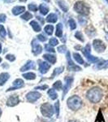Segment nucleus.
Segmentation results:
<instances>
[{"mask_svg": "<svg viewBox=\"0 0 108 122\" xmlns=\"http://www.w3.org/2000/svg\"><path fill=\"white\" fill-rule=\"evenodd\" d=\"M23 76L27 80H34L36 78V75L33 72H27V73L23 74Z\"/></svg>", "mask_w": 108, "mask_h": 122, "instance_id": "obj_26", "label": "nucleus"}, {"mask_svg": "<svg viewBox=\"0 0 108 122\" xmlns=\"http://www.w3.org/2000/svg\"><path fill=\"white\" fill-rule=\"evenodd\" d=\"M38 19L40 20L41 21H42V23H43V20L42 19V17H40V16H38Z\"/></svg>", "mask_w": 108, "mask_h": 122, "instance_id": "obj_45", "label": "nucleus"}, {"mask_svg": "<svg viewBox=\"0 0 108 122\" xmlns=\"http://www.w3.org/2000/svg\"><path fill=\"white\" fill-rule=\"evenodd\" d=\"M75 37L78 39V40H80V42H85V39L83 38V35H82L81 32H80V31H77V32L75 33Z\"/></svg>", "mask_w": 108, "mask_h": 122, "instance_id": "obj_31", "label": "nucleus"}, {"mask_svg": "<svg viewBox=\"0 0 108 122\" xmlns=\"http://www.w3.org/2000/svg\"><path fill=\"white\" fill-rule=\"evenodd\" d=\"M53 88L55 90H60L62 89V83L60 81H57L53 85Z\"/></svg>", "mask_w": 108, "mask_h": 122, "instance_id": "obj_32", "label": "nucleus"}, {"mask_svg": "<svg viewBox=\"0 0 108 122\" xmlns=\"http://www.w3.org/2000/svg\"><path fill=\"white\" fill-rule=\"evenodd\" d=\"M57 51H58L59 52H60V53H64L67 51V48H66V46H64V45H63V46H59L58 49H57Z\"/></svg>", "mask_w": 108, "mask_h": 122, "instance_id": "obj_38", "label": "nucleus"}, {"mask_svg": "<svg viewBox=\"0 0 108 122\" xmlns=\"http://www.w3.org/2000/svg\"><path fill=\"white\" fill-rule=\"evenodd\" d=\"M69 122H76V121H69Z\"/></svg>", "mask_w": 108, "mask_h": 122, "instance_id": "obj_52", "label": "nucleus"}, {"mask_svg": "<svg viewBox=\"0 0 108 122\" xmlns=\"http://www.w3.org/2000/svg\"><path fill=\"white\" fill-rule=\"evenodd\" d=\"M69 26H70V29H75L76 28V24L75 22V20H74L73 19H71L69 20Z\"/></svg>", "mask_w": 108, "mask_h": 122, "instance_id": "obj_34", "label": "nucleus"}, {"mask_svg": "<svg viewBox=\"0 0 108 122\" xmlns=\"http://www.w3.org/2000/svg\"><path fill=\"white\" fill-rule=\"evenodd\" d=\"M44 30L48 35H51L53 33V31H54V27H53V25H46V26L45 27Z\"/></svg>", "mask_w": 108, "mask_h": 122, "instance_id": "obj_27", "label": "nucleus"}, {"mask_svg": "<svg viewBox=\"0 0 108 122\" xmlns=\"http://www.w3.org/2000/svg\"><path fill=\"white\" fill-rule=\"evenodd\" d=\"M6 18H7L6 15H4V14H0V23L5 22Z\"/></svg>", "mask_w": 108, "mask_h": 122, "instance_id": "obj_43", "label": "nucleus"}, {"mask_svg": "<svg viewBox=\"0 0 108 122\" xmlns=\"http://www.w3.org/2000/svg\"><path fill=\"white\" fill-rule=\"evenodd\" d=\"M59 44V41L56 38H52L50 39V46H57Z\"/></svg>", "mask_w": 108, "mask_h": 122, "instance_id": "obj_35", "label": "nucleus"}, {"mask_svg": "<svg viewBox=\"0 0 108 122\" xmlns=\"http://www.w3.org/2000/svg\"><path fill=\"white\" fill-rule=\"evenodd\" d=\"M90 51H91V46H90L89 43H88V44L85 46V48L82 50V52H83L84 56L86 57V59H87L89 62H91V63L98 62V59L97 57L92 56V55L90 54Z\"/></svg>", "mask_w": 108, "mask_h": 122, "instance_id": "obj_5", "label": "nucleus"}, {"mask_svg": "<svg viewBox=\"0 0 108 122\" xmlns=\"http://www.w3.org/2000/svg\"><path fill=\"white\" fill-rule=\"evenodd\" d=\"M1 61H2V58L0 57V63H1Z\"/></svg>", "mask_w": 108, "mask_h": 122, "instance_id": "obj_49", "label": "nucleus"}, {"mask_svg": "<svg viewBox=\"0 0 108 122\" xmlns=\"http://www.w3.org/2000/svg\"><path fill=\"white\" fill-rule=\"evenodd\" d=\"M67 60H68V69L69 71H80L81 68L79 66L76 65L73 61L70 58V52L67 53Z\"/></svg>", "mask_w": 108, "mask_h": 122, "instance_id": "obj_8", "label": "nucleus"}, {"mask_svg": "<svg viewBox=\"0 0 108 122\" xmlns=\"http://www.w3.org/2000/svg\"><path fill=\"white\" fill-rule=\"evenodd\" d=\"M11 11H12L13 15H18L19 14H20V13L25 11V7H23V6H16V7H13Z\"/></svg>", "mask_w": 108, "mask_h": 122, "instance_id": "obj_15", "label": "nucleus"}, {"mask_svg": "<svg viewBox=\"0 0 108 122\" xmlns=\"http://www.w3.org/2000/svg\"><path fill=\"white\" fill-rule=\"evenodd\" d=\"M20 1H21V2H25L26 0H20Z\"/></svg>", "mask_w": 108, "mask_h": 122, "instance_id": "obj_47", "label": "nucleus"}, {"mask_svg": "<svg viewBox=\"0 0 108 122\" xmlns=\"http://www.w3.org/2000/svg\"><path fill=\"white\" fill-rule=\"evenodd\" d=\"M22 86H24V81L21 79H16L14 82H13V86L11 88H9V89L7 90V91L17 90V89H19V88H21Z\"/></svg>", "mask_w": 108, "mask_h": 122, "instance_id": "obj_13", "label": "nucleus"}, {"mask_svg": "<svg viewBox=\"0 0 108 122\" xmlns=\"http://www.w3.org/2000/svg\"><path fill=\"white\" fill-rule=\"evenodd\" d=\"M1 113H2V111H1V109H0V116H1Z\"/></svg>", "mask_w": 108, "mask_h": 122, "instance_id": "obj_48", "label": "nucleus"}, {"mask_svg": "<svg viewBox=\"0 0 108 122\" xmlns=\"http://www.w3.org/2000/svg\"><path fill=\"white\" fill-rule=\"evenodd\" d=\"M48 88V86H38V87H36L35 89H39V90H45V89H47Z\"/></svg>", "mask_w": 108, "mask_h": 122, "instance_id": "obj_44", "label": "nucleus"}, {"mask_svg": "<svg viewBox=\"0 0 108 122\" xmlns=\"http://www.w3.org/2000/svg\"><path fill=\"white\" fill-rule=\"evenodd\" d=\"M85 33H86V34H87L88 36L93 37V36H94V35H95L96 30H95V29H94L93 26H92L91 30H90V25H89V26H88L87 28L85 29Z\"/></svg>", "mask_w": 108, "mask_h": 122, "instance_id": "obj_23", "label": "nucleus"}, {"mask_svg": "<svg viewBox=\"0 0 108 122\" xmlns=\"http://www.w3.org/2000/svg\"><path fill=\"white\" fill-rule=\"evenodd\" d=\"M72 81H73V78L72 76H66L64 78V81H65V84H64V93H63V99H64V96L66 95L67 93L68 92V90H70L71 86H72Z\"/></svg>", "mask_w": 108, "mask_h": 122, "instance_id": "obj_7", "label": "nucleus"}, {"mask_svg": "<svg viewBox=\"0 0 108 122\" xmlns=\"http://www.w3.org/2000/svg\"><path fill=\"white\" fill-rule=\"evenodd\" d=\"M73 58L75 59V60L77 62V64H85V61H84L82 57L80 56V54H78V53H73Z\"/></svg>", "mask_w": 108, "mask_h": 122, "instance_id": "obj_21", "label": "nucleus"}, {"mask_svg": "<svg viewBox=\"0 0 108 122\" xmlns=\"http://www.w3.org/2000/svg\"><path fill=\"white\" fill-rule=\"evenodd\" d=\"M41 112H42V115L44 116V117H51L54 112V110L51 104L49 103H46L42 104V107H41Z\"/></svg>", "mask_w": 108, "mask_h": 122, "instance_id": "obj_4", "label": "nucleus"}, {"mask_svg": "<svg viewBox=\"0 0 108 122\" xmlns=\"http://www.w3.org/2000/svg\"><path fill=\"white\" fill-rule=\"evenodd\" d=\"M55 110H56V114H57V117H59V101L58 102H56L55 103Z\"/></svg>", "mask_w": 108, "mask_h": 122, "instance_id": "obj_41", "label": "nucleus"}, {"mask_svg": "<svg viewBox=\"0 0 108 122\" xmlns=\"http://www.w3.org/2000/svg\"><path fill=\"white\" fill-rule=\"evenodd\" d=\"M93 46L94 50L98 53L103 52L106 50V48H107L106 44L102 40H100V39H94L93 42Z\"/></svg>", "mask_w": 108, "mask_h": 122, "instance_id": "obj_6", "label": "nucleus"}, {"mask_svg": "<svg viewBox=\"0 0 108 122\" xmlns=\"http://www.w3.org/2000/svg\"><path fill=\"white\" fill-rule=\"evenodd\" d=\"M55 35L57 37H59V38H61L62 37V35H63V25L61 23H59L58 25H57Z\"/></svg>", "mask_w": 108, "mask_h": 122, "instance_id": "obj_20", "label": "nucleus"}, {"mask_svg": "<svg viewBox=\"0 0 108 122\" xmlns=\"http://www.w3.org/2000/svg\"><path fill=\"white\" fill-rule=\"evenodd\" d=\"M29 9L32 11H38V7H37V5L33 4V3H30L29 5Z\"/></svg>", "mask_w": 108, "mask_h": 122, "instance_id": "obj_37", "label": "nucleus"}, {"mask_svg": "<svg viewBox=\"0 0 108 122\" xmlns=\"http://www.w3.org/2000/svg\"><path fill=\"white\" fill-rule=\"evenodd\" d=\"M38 38L39 41H41V42H45V41H46V38L45 36H43L42 34H40L38 36Z\"/></svg>", "mask_w": 108, "mask_h": 122, "instance_id": "obj_42", "label": "nucleus"}, {"mask_svg": "<svg viewBox=\"0 0 108 122\" xmlns=\"http://www.w3.org/2000/svg\"><path fill=\"white\" fill-rule=\"evenodd\" d=\"M6 34H7V32H6V29L3 27V25H0V35H1L2 38H5Z\"/></svg>", "mask_w": 108, "mask_h": 122, "instance_id": "obj_33", "label": "nucleus"}, {"mask_svg": "<svg viewBox=\"0 0 108 122\" xmlns=\"http://www.w3.org/2000/svg\"><path fill=\"white\" fill-rule=\"evenodd\" d=\"M74 10L77 13L83 15H88L89 14V7L84 3L83 1H78L76 2L74 5Z\"/></svg>", "mask_w": 108, "mask_h": 122, "instance_id": "obj_3", "label": "nucleus"}, {"mask_svg": "<svg viewBox=\"0 0 108 122\" xmlns=\"http://www.w3.org/2000/svg\"><path fill=\"white\" fill-rule=\"evenodd\" d=\"M6 59L10 60L11 62H12V61H14L15 60V57L13 56V55H7V56H6Z\"/></svg>", "mask_w": 108, "mask_h": 122, "instance_id": "obj_39", "label": "nucleus"}, {"mask_svg": "<svg viewBox=\"0 0 108 122\" xmlns=\"http://www.w3.org/2000/svg\"><path fill=\"white\" fill-rule=\"evenodd\" d=\"M68 106L72 111H76L82 106V100L77 95L72 96L68 99Z\"/></svg>", "mask_w": 108, "mask_h": 122, "instance_id": "obj_2", "label": "nucleus"}, {"mask_svg": "<svg viewBox=\"0 0 108 122\" xmlns=\"http://www.w3.org/2000/svg\"><path fill=\"white\" fill-rule=\"evenodd\" d=\"M78 20H79V22H80V25H85L86 23H87V20H86L85 19H84L83 17H81V16H79L78 17Z\"/></svg>", "mask_w": 108, "mask_h": 122, "instance_id": "obj_40", "label": "nucleus"}, {"mask_svg": "<svg viewBox=\"0 0 108 122\" xmlns=\"http://www.w3.org/2000/svg\"><path fill=\"white\" fill-rule=\"evenodd\" d=\"M39 11H40V12L42 13V15H46L47 13H48L49 11V8L48 7H46V5L44 4H41L40 6H39Z\"/></svg>", "mask_w": 108, "mask_h": 122, "instance_id": "obj_25", "label": "nucleus"}, {"mask_svg": "<svg viewBox=\"0 0 108 122\" xmlns=\"http://www.w3.org/2000/svg\"><path fill=\"white\" fill-rule=\"evenodd\" d=\"M19 97L17 95H12L7 99V105L9 106V107H14L16 104L19 103Z\"/></svg>", "mask_w": 108, "mask_h": 122, "instance_id": "obj_12", "label": "nucleus"}, {"mask_svg": "<svg viewBox=\"0 0 108 122\" xmlns=\"http://www.w3.org/2000/svg\"><path fill=\"white\" fill-rule=\"evenodd\" d=\"M2 51V45H1V43H0V53H1Z\"/></svg>", "mask_w": 108, "mask_h": 122, "instance_id": "obj_46", "label": "nucleus"}, {"mask_svg": "<svg viewBox=\"0 0 108 122\" xmlns=\"http://www.w3.org/2000/svg\"><path fill=\"white\" fill-rule=\"evenodd\" d=\"M41 97V94L37 91H31L26 94V99L30 103L37 101Z\"/></svg>", "mask_w": 108, "mask_h": 122, "instance_id": "obj_9", "label": "nucleus"}, {"mask_svg": "<svg viewBox=\"0 0 108 122\" xmlns=\"http://www.w3.org/2000/svg\"><path fill=\"white\" fill-rule=\"evenodd\" d=\"M32 68H35V63L33 62V61L29 60L28 61L27 64H25V65H24L22 68H20V71L21 72H25V71L32 69Z\"/></svg>", "mask_w": 108, "mask_h": 122, "instance_id": "obj_14", "label": "nucleus"}, {"mask_svg": "<svg viewBox=\"0 0 108 122\" xmlns=\"http://www.w3.org/2000/svg\"><path fill=\"white\" fill-rule=\"evenodd\" d=\"M96 68L98 69H105L108 68V60H101L96 65Z\"/></svg>", "mask_w": 108, "mask_h": 122, "instance_id": "obj_17", "label": "nucleus"}, {"mask_svg": "<svg viewBox=\"0 0 108 122\" xmlns=\"http://www.w3.org/2000/svg\"><path fill=\"white\" fill-rule=\"evenodd\" d=\"M40 64H39V71L42 72V74H45L48 72V70L50 68V64H49L46 62H43V61L39 60L38 61Z\"/></svg>", "mask_w": 108, "mask_h": 122, "instance_id": "obj_11", "label": "nucleus"}, {"mask_svg": "<svg viewBox=\"0 0 108 122\" xmlns=\"http://www.w3.org/2000/svg\"><path fill=\"white\" fill-rule=\"evenodd\" d=\"M57 2H58V4L60 7V8H61L64 12H67V11H68V6L65 4V3H64L63 0H57Z\"/></svg>", "mask_w": 108, "mask_h": 122, "instance_id": "obj_24", "label": "nucleus"}, {"mask_svg": "<svg viewBox=\"0 0 108 122\" xmlns=\"http://www.w3.org/2000/svg\"><path fill=\"white\" fill-rule=\"evenodd\" d=\"M46 2H50V0H45Z\"/></svg>", "mask_w": 108, "mask_h": 122, "instance_id": "obj_50", "label": "nucleus"}, {"mask_svg": "<svg viewBox=\"0 0 108 122\" xmlns=\"http://www.w3.org/2000/svg\"><path fill=\"white\" fill-rule=\"evenodd\" d=\"M64 67H59V68H55V69L54 70V72H53L51 77L53 78V77H54V76H55L56 75H58V74H60L63 72V71H64Z\"/></svg>", "mask_w": 108, "mask_h": 122, "instance_id": "obj_28", "label": "nucleus"}, {"mask_svg": "<svg viewBox=\"0 0 108 122\" xmlns=\"http://www.w3.org/2000/svg\"><path fill=\"white\" fill-rule=\"evenodd\" d=\"M58 20V16L54 13H51L46 17V21L49 23H55Z\"/></svg>", "mask_w": 108, "mask_h": 122, "instance_id": "obj_19", "label": "nucleus"}, {"mask_svg": "<svg viewBox=\"0 0 108 122\" xmlns=\"http://www.w3.org/2000/svg\"><path fill=\"white\" fill-rule=\"evenodd\" d=\"M43 58H44L46 60L48 61V62H50V64H55V62H56V57L54 56H52V55L46 54V55H44V56H43Z\"/></svg>", "mask_w": 108, "mask_h": 122, "instance_id": "obj_18", "label": "nucleus"}, {"mask_svg": "<svg viewBox=\"0 0 108 122\" xmlns=\"http://www.w3.org/2000/svg\"><path fill=\"white\" fill-rule=\"evenodd\" d=\"M32 51L35 56H38L42 51V46L38 44L37 39H33L32 41Z\"/></svg>", "mask_w": 108, "mask_h": 122, "instance_id": "obj_10", "label": "nucleus"}, {"mask_svg": "<svg viewBox=\"0 0 108 122\" xmlns=\"http://www.w3.org/2000/svg\"><path fill=\"white\" fill-rule=\"evenodd\" d=\"M48 94L50 95V99H51L52 100H54V99H57V94H56V92L54 90H53V89L50 90L48 91Z\"/></svg>", "mask_w": 108, "mask_h": 122, "instance_id": "obj_29", "label": "nucleus"}, {"mask_svg": "<svg viewBox=\"0 0 108 122\" xmlns=\"http://www.w3.org/2000/svg\"><path fill=\"white\" fill-rule=\"evenodd\" d=\"M9 74L7 72H2L0 74V86H3L5 82L9 79Z\"/></svg>", "mask_w": 108, "mask_h": 122, "instance_id": "obj_16", "label": "nucleus"}, {"mask_svg": "<svg viewBox=\"0 0 108 122\" xmlns=\"http://www.w3.org/2000/svg\"><path fill=\"white\" fill-rule=\"evenodd\" d=\"M45 50L47 51H50V52H54V49L50 46V44H46L45 45Z\"/></svg>", "mask_w": 108, "mask_h": 122, "instance_id": "obj_36", "label": "nucleus"}, {"mask_svg": "<svg viewBox=\"0 0 108 122\" xmlns=\"http://www.w3.org/2000/svg\"><path fill=\"white\" fill-rule=\"evenodd\" d=\"M105 1L107 2V4H108V0H105Z\"/></svg>", "mask_w": 108, "mask_h": 122, "instance_id": "obj_51", "label": "nucleus"}, {"mask_svg": "<svg viewBox=\"0 0 108 122\" xmlns=\"http://www.w3.org/2000/svg\"><path fill=\"white\" fill-rule=\"evenodd\" d=\"M21 18L23 20H30L31 18H33V15L31 14V13H29V11H26L25 14H23L21 15Z\"/></svg>", "mask_w": 108, "mask_h": 122, "instance_id": "obj_30", "label": "nucleus"}, {"mask_svg": "<svg viewBox=\"0 0 108 122\" xmlns=\"http://www.w3.org/2000/svg\"><path fill=\"white\" fill-rule=\"evenodd\" d=\"M87 99H89V102L93 103H99L101 101V99H103V90L99 87H93L92 89H90L89 91L87 92Z\"/></svg>", "mask_w": 108, "mask_h": 122, "instance_id": "obj_1", "label": "nucleus"}, {"mask_svg": "<svg viewBox=\"0 0 108 122\" xmlns=\"http://www.w3.org/2000/svg\"><path fill=\"white\" fill-rule=\"evenodd\" d=\"M30 25L33 27V30L35 31V32H40L41 31V26L38 25V23L37 22V21H35V20H33V21H31L30 22Z\"/></svg>", "mask_w": 108, "mask_h": 122, "instance_id": "obj_22", "label": "nucleus"}]
</instances>
